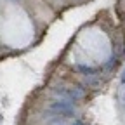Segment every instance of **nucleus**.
Masks as SVG:
<instances>
[{
  "label": "nucleus",
  "mask_w": 125,
  "mask_h": 125,
  "mask_svg": "<svg viewBox=\"0 0 125 125\" xmlns=\"http://www.w3.org/2000/svg\"><path fill=\"white\" fill-rule=\"evenodd\" d=\"M75 70L82 76H97V75L103 73V68H94L90 64H85V62H78V64L75 66Z\"/></svg>",
  "instance_id": "7ed1b4c3"
},
{
  "label": "nucleus",
  "mask_w": 125,
  "mask_h": 125,
  "mask_svg": "<svg viewBox=\"0 0 125 125\" xmlns=\"http://www.w3.org/2000/svg\"><path fill=\"white\" fill-rule=\"evenodd\" d=\"M120 80H122V83H125V70H123V73H122V78H120Z\"/></svg>",
  "instance_id": "423d86ee"
},
{
  "label": "nucleus",
  "mask_w": 125,
  "mask_h": 125,
  "mask_svg": "<svg viewBox=\"0 0 125 125\" xmlns=\"http://www.w3.org/2000/svg\"><path fill=\"white\" fill-rule=\"evenodd\" d=\"M47 109L52 111L54 115H59V116H68V118H75L76 116V108L73 103L70 101H64V99H54L47 104Z\"/></svg>",
  "instance_id": "f03ea898"
},
{
  "label": "nucleus",
  "mask_w": 125,
  "mask_h": 125,
  "mask_svg": "<svg viewBox=\"0 0 125 125\" xmlns=\"http://www.w3.org/2000/svg\"><path fill=\"white\" fill-rule=\"evenodd\" d=\"M52 94L57 99H64L70 103H78L85 99L87 96V89L82 83H75V85H54Z\"/></svg>",
  "instance_id": "f257e3e1"
},
{
  "label": "nucleus",
  "mask_w": 125,
  "mask_h": 125,
  "mask_svg": "<svg viewBox=\"0 0 125 125\" xmlns=\"http://www.w3.org/2000/svg\"><path fill=\"white\" fill-rule=\"evenodd\" d=\"M116 62H118V57H116V54H113V56L109 57V59L104 62V64H103L101 68H103V71H111V70L115 68V64H116Z\"/></svg>",
  "instance_id": "20e7f679"
},
{
  "label": "nucleus",
  "mask_w": 125,
  "mask_h": 125,
  "mask_svg": "<svg viewBox=\"0 0 125 125\" xmlns=\"http://www.w3.org/2000/svg\"><path fill=\"white\" fill-rule=\"evenodd\" d=\"M73 125H83V122H82V120H78V118H76V120H75V123H73Z\"/></svg>",
  "instance_id": "39448f33"
}]
</instances>
